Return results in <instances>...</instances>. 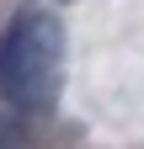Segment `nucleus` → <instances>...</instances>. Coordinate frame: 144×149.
Segmentation results:
<instances>
[{"mask_svg":"<svg viewBox=\"0 0 144 149\" xmlns=\"http://www.w3.org/2000/svg\"><path fill=\"white\" fill-rule=\"evenodd\" d=\"M64 80V27L53 11H16L0 32V96L16 112H48Z\"/></svg>","mask_w":144,"mask_h":149,"instance_id":"1","label":"nucleus"},{"mask_svg":"<svg viewBox=\"0 0 144 149\" xmlns=\"http://www.w3.org/2000/svg\"><path fill=\"white\" fill-rule=\"evenodd\" d=\"M0 149H32L27 128L16 123V117H6V112H0Z\"/></svg>","mask_w":144,"mask_h":149,"instance_id":"2","label":"nucleus"}]
</instances>
